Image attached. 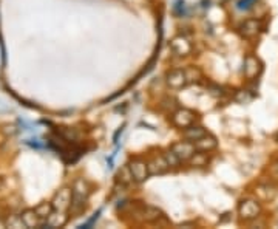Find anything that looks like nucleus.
Returning <instances> with one entry per match:
<instances>
[{
  "mask_svg": "<svg viewBox=\"0 0 278 229\" xmlns=\"http://www.w3.org/2000/svg\"><path fill=\"white\" fill-rule=\"evenodd\" d=\"M73 191V198H71V206L68 214L73 217H79L83 211H85V204H87L90 194H91V184L83 180V178H77L71 187Z\"/></svg>",
  "mask_w": 278,
  "mask_h": 229,
  "instance_id": "obj_1",
  "label": "nucleus"
},
{
  "mask_svg": "<svg viewBox=\"0 0 278 229\" xmlns=\"http://www.w3.org/2000/svg\"><path fill=\"white\" fill-rule=\"evenodd\" d=\"M261 214V203L256 198H243L238 204V217L243 221H252Z\"/></svg>",
  "mask_w": 278,
  "mask_h": 229,
  "instance_id": "obj_2",
  "label": "nucleus"
},
{
  "mask_svg": "<svg viewBox=\"0 0 278 229\" xmlns=\"http://www.w3.org/2000/svg\"><path fill=\"white\" fill-rule=\"evenodd\" d=\"M197 119H198V113L186 107H179L172 113V124L181 130L190 127L192 124H195Z\"/></svg>",
  "mask_w": 278,
  "mask_h": 229,
  "instance_id": "obj_3",
  "label": "nucleus"
},
{
  "mask_svg": "<svg viewBox=\"0 0 278 229\" xmlns=\"http://www.w3.org/2000/svg\"><path fill=\"white\" fill-rule=\"evenodd\" d=\"M243 73H244V78L249 79V81H255L256 78H260L261 73H263V62L260 60V57L249 53L244 57Z\"/></svg>",
  "mask_w": 278,
  "mask_h": 229,
  "instance_id": "obj_4",
  "label": "nucleus"
},
{
  "mask_svg": "<svg viewBox=\"0 0 278 229\" xmlns=\"http://www.w3.org/2000/svg\"><path fill=\"white\" fill-rule=\"evenodd\" d=\"M165 84H167L168 89H172V90H181V89L187 87L189 79H187L186 68H173V70L167 71Z\"/></svg>",
  "mask_w": 278,
  "mask_h": 229,
  "instance_id": "obj_5",
  "label": "nucleus"
},
{
  "mask_svg": "<svg viewBox=\"0 0 278 229\" xmlns=\"http://www.w3.org/2000/svg\"><path fill=\"white\" fill-rule=\"evenodd\" d=\"M240 36L246 40H253L260 36V33L263 31V24L260 19H247L240 25L238 28Z\"/></svg>",
  "mask_w": 278,
  "mask_h": 229,
  "instance_id": "obj_6",
  "label": "nucleus"
},
{
  "mask_svg": "<svg viewBox=\"0 0 278 229\" xmlns=\"http://www.w3.org/2000/svg\"><path fill=\"white\" fill-rule=\"evenodd\" d=\"M128 168L133 175L135 183H144L148 177H150V169H148V161L142 158H133L128 163Z\"/></svg>",
  "mask_w": 278,
  "mask_h": 229,
  "instance_id": "obj_7",
  "label": "nucleus"
},
{
  "mask_svg": "<svg viewBox=\"0 0 278 229\" xmlns=\"http://www.w3.org/2000/svg\"><path fill=\"white\" fill-rule=\"evenodd\" d=\"M71 198H73V191L70 187H62L60 191L56 192L54 198H53V207L54 211L59 212H68L70 206H71Z\"/></svg>",
  "mask_w": 278,
  "mask_h": 229,
  "instance_id": "obj_8",
  "label": "nucleus"
},
{
  "mask_svg": "<svg viewBox=\"0 0 278 229\" xmlns=\"http://www.w3.org/2000/svg\"><path fill=\"white\" fill-rule=\"evenodd\" d=\"M170 149H172V152H173L182 163H187L192 157H194V155L198 152L197 147H195V142H192V141H189V139L175 142Z\"/></svg>",
  "mask_w": 278,
  "mask_h": 229,
  "instance_id": "obj_9",
  "label": "nucleus"
},
{
  "mask_svg": "<svg viewBox=\"0 0 278 229\" xmlns=\"http://www.w3.org/2000/svg\"><path fill=\"white\" fill-rule=\"evenodd\" d=\"M170 50H172L178 57H186L190 56L194 51V45L190 44V40L184 36H176L170 42Z\"/></svg>",
  "mask_w": 278,
  "mask_h": 229,
  "instance_id": "obj_10",
  "label": "nucleus"
},
{
  "mask_svg": "<svg viewBox=\"0 0 278 229\" xmlns=\"http://www.w3.org/2000/svg\"><path fill=\"white\" fill-rule=\"evenodd\" d=\"M148 169H150V175H164L167 174L168 171H172L170 169V166L162 155H155L152 157L150 160H148Z\"/></svg>",
  "mask_w": 278,
  "mask_h": 229,
  "instance_id": "obj_11",
  "label": "nucleus"
},
{
  "mask_svg": "<svg viewBox=\"0 0 278 229\" xmlns=\"http://www.w3.org/2000/svg\"><path fill=\"white\" fill-rule=\"evenodd\" d=\"M255 195L261 201H272L276 197V187L272 183H260L255 187Z\"/></svg>",
  "mask_w": 278,
  "mask_h": 229,
  "instance_id": "obj_12",
  "label": "nucleus"
},
{
  "mask_svg": "<svg viewBox=\"0 0 278 229\" xmlns=\"http://www.w3.org/2000/svg\"><path fill=\"white\" fill-rule=\"evenodd\" d=\"M135 217L139 220V221H156L159 217H162V214L156 209V207H152V206H142L139 211L135 212Z\"/></svg>",
  "mask_w": 278,
  "mask_h": 229,
  "instance_id": "obj_13",
  "label": "nucleus"
},
{
  "mask_svg": "<svg viewBox=\"0 0 278 229\" xmlns=\"http://www.w3.org/2000/svg\"><path fill=\"white\" fill-rule=\"evenodd\" d=\"M195 147L200 152H212V150H215L218 147V139L213 135L207 133L206 136H203L198 141H195Z\"/></svg>",
  "mask_w": 278,
  "mask_h": 229,
  "instance_id": "obj_14",
  "label": "nucleus"
},
{
  "mask_svg": "<svg viewBox=\"0 0 278 229\" xmlns=\"http://www.w3.org/2000/svg\"><path fill=\"white\" fill-rule=\"evenodd\" d=\"M20 217H22L27 227H40V226L45 224V221L39 217L36 209H25L22 214H20Z\"/></svg>",
  "mask_w": 278,
  "mask_h": 229,
  "instance_id": "obj_15",
  "label": "nucleus"
},
{
  "mask_svg": "<svg viewBox=\"0 0 278 229\" xmlns=\"http://www.w3.org/2000/svg\"><path fill=\"white\" fill-rule=\"evenodd\" d=\"M207 133H209V130L206 127L200 126V124H192L190 127L184 129V138L189 139V141H192V142L198 141L200 138L206 136Z\"/></svg>",
  "mask_w": 278,
  "mask_h": 229,
  "instance_id": "obj_16",
  "label": "nucleus"
},
{
  "mask_svg": "<svg viewBox=\"0 0 278 229\" xmlns=\"http://www.w3.org/2000/svg\"><path fill=\"white\" fill-rule=\"evenodd\" d=\"M68 212H59V211H53V214L47 218L45 226L50 227H60L68 221Z\"/></svg>",
  "mask_w": 278,
  "mask_h": 229,
  "instance_id": "obj_17",
  "label": "nucleus"
},
{
  "mask_svg": "<svg viewBox=\"0 0 278 229\" xmlns=\"http://www.w3.org/2000/svg\"><path fill=\"white\" fill-rule=\"evenodd\" d=\"M36 212L39 214V217L44 220V221H47V218L53 214V211H54V207H53V203L51 201H44V203H40V204H37L36 207Z\"/></svg>",
  "mask_w": 278,
  "mask_h": 229,
  "instance_id": "obj_18",
  "label": "nucleus"
},
{
  "mask_svg": "<svg viewBox=\"0 0 278 229\" xmlns=\"http://www.w3.org/2000/svg\"><path fill=\"white\" fill-rule=\"evenodd\" d=\"M186 73H187V79H189V84H198V82L203 79V71L197 67H189L186 68Z\"/></svg>",
  "mask_w": 278,
  "mask_h": 229,
  "instance_id": "obj_19",
  "label": "nucleus"
},
{
  "mask_svg": "<svg viewBox=\"0 0 278 229\" xmlns=\"http://www.w3.org/2000/svg\"><path fill=\"white\" fill-rule=\"evenodd\" d=\"M164 157H165V160H167V163H168V166H170V169H176V168H179L181 166V160L172 152V149H168L165 154H164Z\"/></svg>",
  "mask_w": 278,
  "mask_h": 229,
  "instance_id": "obj_20",
  "label": "nucleus"
},
{
  "mask_svg": "<svg viewBox=\"0 0 278 229\" xmlns=\"http://www.w3.org/2000/svg\"><path fill=\"white\" fill-rule=\"evenodd\" d=\"M192 166H206L207 164V152H197L194 157L189 160Z\"/></svg>",
  "mask_w": 278,
  "mask_h": 229,
  "instance_id": "obj_21",
  "label": "nucleus"
},
{
  "mask_svg": "<svg viewBox=\"0 0 278 229\" xmlns=\"http://www.w3.org/2000/svg\"><path fill=\"white\" fill-rule=\"evenodd\" d=\"M7 227H16V229H19V227H27V226H25L22 217L14 214V215H10V217H8V220H7Z\"/></svg>",
  "mask_w": 278,
  "mask_h": 229,
  "instance_id": "obj_22",
  "label": "nucleus"
},
{
  "mask_svg": "<svg viewBox=\"0 0 278 229\" xmlns=\"http://www.w3.org/2000/svg\"><path fill=\"white\" fill-rule=\"evenodd\" d=\"M256 2H258V0H238L237 8L240 11H249L250 8H253V5H256Z\"/></svg>",
  "mask_w": 278,
  "mask_h": 229,
  "instance_id": "obj_23",
  "label": "nucleus"
},
{
  "mask_svg": "<svg viewBox=\"0 0 278 229\" xmlns=\"http://www.w3.org/2000/svg\"><path fill=\"white\" fill-rule=\"evenodd\" d=\"M269 175L273 181H278V160H275L272 164H270V168H269Z\"/></svg>",
  "mask_w": 278,
  "mask_h": 229,
  "instance_id": "obj_24",
  "label": "nucleus"
},
{
  "mask_svg": "<svg viewBox=\"0 0 278 229\" xmlns=\"http://www.w3.org/2000/svg\"><path fill=\"white\" fill-rule=\"evenodd\" d=\"M0 227H7V221H4V220H0Z\"/></svg>",
  "mask_w": 278,
  "mask_h": 229,
  "instance_id": "obj_25",
  "label": "nucleus"
},
{
  "mask_svg": "<svg viewBox=\"0 0 278 229\" xmlns=\"http://www.w3.org/2000/svg\"><path fill=\"white\" fill-rule=\"evenodd\" d=\"M275 141H276V142H278V132H276V133H275Z\"/></svg>",
  "mask_w": 278,
  "mask_h": 229,
  "instance_id": "obj_26",
  "label": "nucleus"
}]
</instances>
